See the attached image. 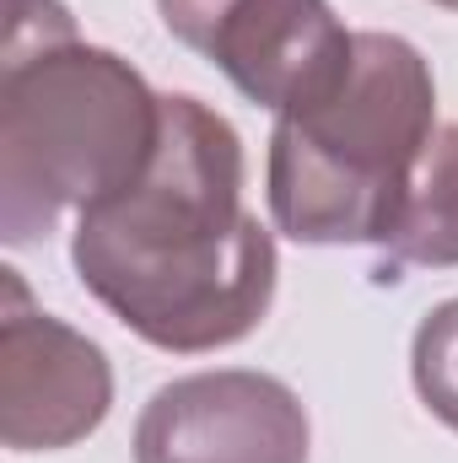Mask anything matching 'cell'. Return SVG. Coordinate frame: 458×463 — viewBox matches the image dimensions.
<instances>
[{
  "label": "cell",
  "mask_w": 458,
  "mask_h": 463,
  "mask_svg": "<svg viewBox=\"0 0 458 463\" xmlns=\"http://www.w3.org/2000/svg\"><path fill=\"white\" fill-rule=\"evenodd\" d=\"M135 463H308V415L264 372H200L151 393Z\"/></svg>",
  "instance_id": "cell-6"
},
{
  "label": "cell",
  "mask_w": 458,
  "mask_h": 463,
  "mask_svg": "<svg viewBox=\"0 0 458 463\" xmlns=\"http://www.w3.org/2000/svg\"><path fill=\"white\" fill-rule=\"evenodd\" d=\"M162 135V98L109 49L60 43L5 60L0 81V222L33 242L60 211L129 189Z\"/></svg>",
  "instance_id": "cell-3"
},
{
  "label": "cell",
  "mask_w": 458,
  "mask_h": 463,
  "mask_svg": "<svg viewBox=\"0 0 458 463\" xmlns=\"http://www.w3.org/2000/svg\"><path fill=\"white\" fill-rule=\"evenodd\" d=\"M71 259L81 286L162 350L243 340L275 297V242L243 211V146L195 98H162L146 173L81 211Z\"/></svg>",
  "instance_id": "cell-1"
},
{
  "label": "cell",
  "mask_w": 458,
  "mask_h": 463,
  "mask_svg": "<svg viewBox=\"0 0 458 463\" xmlns=\"http://www.w3.org/2000/svg\"><path fill=\"white\" fill-rule=\"evenodd\" d=\"M60 43H76V27H71V16H65L60 0H11L5 60L38 54V49H60Z\"/></svg>",
  "instance_id": "cell-9"
},
{
  "label": "cell",
  "mask_w": 458,
  "mask_h": 463,
  "mask_svg": "<svg viewBox=\"0 0 458 463\" xmlns=\"http://www.w3.org/2000/svg\"><path fill=\"white\" fill-rule=\"evenodd\" d=\"M437 114L426 60L388 33H356L340 76L286 109L270 140V211L297 242H383Z\"/></svg>",
  "instance_id": "cell-2"
},
{
  "label": "cell",
  "mask_w": 458,
  "mask_h": 463,
  "mask_svg": "<svg viewBox=\"0 0 458 463\" xmlns=\"http://www.w3.org/2000/svg\"><path fill=\"white\" fill-rule=\"evenodd\" d=\"M178 43L227 71V81L286 114L319 98L350 60V38L324 0H157Z\"/></svg>",
  "instance_id": "cell-4"
},
{
  "label": "cell",
  "mask_w": 458,
  "mask_h": 463,
  "mask_svg": "<svg viewBox=\"0 0 458 463\" xmlns=\"http://www.w3.org/2000/svg\"><path fill=\"white\" fill-rule=\"evenodd\" d=\"M388 264H458V124H443L405 189V205L377 242Z\"/></svg>",
  "instance_id": "cell-7"
},
{
  "label": "cell",
  "mask_w": 458,
  "mask_h": 463,
  "mask_svg": "<svg viewBox=\"0 0 458 463\" xmlns=\"http://www.w3.org/2000/svg\"><path fill=\"white\" fill-rule=\"evenodd\" d=\"M437 5H448V11H458V0H437Z\"/></svg>",
  "instance_id": "cell-10"
},
{
  "label": "cell",
  "mask_w": 458,
  "mask_h": 463,
  "mask_svg": "<svg viewBox=\"0 0 458 463\" xmlns=\"http://www.w3.org/2000/svg\"><path fill=\"white\" fill-rule=\"evenodd\" d=\"M410 366H415V388H421L426 410H432L443 426L458 431V297L443 302V307L415 329V355H410Z\"/></svg>",
  "instance_id": "cell-8"
},
{
  "label": "cell",
  "mask_w": 458,
  "mask_h": 463,
  "mask_svg": "<svg viewBox=\"0 0 458 463\" xmlns=\"http://www.w3.org/2000/svg\"><path fill=\"white\" fill-rule=\"evenodd\" d=\"M114 399L109 361L92 340L27 302L16 269H5L0 307V442L16 453L71 448L103 426Z\"/></svg>",
  "instance_id": "cell-5"
}]
</instances>
